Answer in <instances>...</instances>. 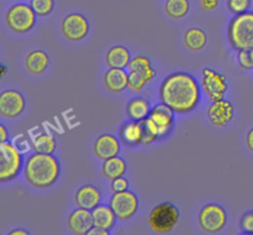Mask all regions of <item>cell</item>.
<instances>
[{"mask_svg": "<svg viewBox=\"0 0 253 235\" xmlns=\"http://www.w3.org/2000/svg\"><path fill=\"white\" fill-rule=\"evenodd\" d=\"M88 234L89 235H108L109 230L104 229V228H100V227H95V225H94V227L89 230Z\"/></svg>", "mask_w": 253, "mask_h": 235, "instance_id": "obj_35", "label": "cell"}, {"mask_svg": "<svg viewBox=\"0 0 253 235\" xmlns=\"http://www.w3.org/2000/svg\"><path fill=\"white\" fill-rule=\"evenodd\" d=\"M130 51L124 46H115L106 53L109 68H125L130 63Z\"/></svg>", "mask_w": 253, "mask_h": 235, "instance_id": "obj_19", "label": "cell"}, {"mask_svg": "<svg viewBox=\"0 0 253 235\" xmlns=\"http://www.w3.org/2000/svg\"><path fill=\"white\" fill-rule=\"evenodd\" d=\"M219 0H202V6L204 10H214L216 7Z\"/></svg>", "mask_w": 253, "mask_h": 235, "instance_id": "obj_34", "label": "cell"}, {"mask_svg": "<svg viewBox=\"0 0 253 235\" xmlns=\"http://www.w3.org/2000/svg\"><path fill=\"white\" fill-rule=\"evenodd\" d=\"M208 116L212 125L225 126L234 118V106L225 99L214 101L208 109Z\"/></svg>", "mask_w": 253, "mask_h": 235, "instance_id": "obj_14", "label": "cell"}, {"mask_svg": "<svg viewBox=\"0 0 253 235\" xmlns=\"http://www.w3.org/2000/svg\"><path fill=\"white\" fill-rule=\"evenodd\" d=\"M91 213H93L94 225L108 230H110L114 227L115 219L118 218L114 213L113 208L108 207V205H98V207L94 208Z\"/></svg>", "mask_w": 253, "mask_h": 235, "instance_id": "obj_20", "label": "cell"}, {"mask_svg": "<svg viewBox=\"0 0 253 235\" xmlns=\"http://www.w3.org/2000/svg\"><path fill=\"white\" fill-rule=\"evenodd\" d=\"M146 83H147V81L142 76H140L136 72H130V74H128V87L131 89H133V91H141L145 87Z\"/></svg>", "mask_w": 253, "mask_h": 235, "instance_id": "obj_30", "label": "cell"}, {"mask_svg": "<svg viewBox=\"0 0 253 235\" xmlns=\"http://www.w3.org/2000/svg\"><path fill=\"white\" fill-rule=\"evenodd\" d=\"M105 87L113 93H120L128 86V76L123 68H110L104 77Z\"/></svg>", "mask_w": 253, "mask_h": 235, "instance_id": "obj_17", "label": "cell"}, {"mask_svg": "<svg viewBox=\"0 0 253 235\" xmlns=\"http://www.w3.org/2000/svg\"><path fill=\"white\" fill-rule=\"evenodd\" d=\"M203 87L205 93L212 101L221 100L227 89L226 77L217 73L211 68H204L203 71Z\"/></svg>", "mask_w": 253, "mask_h": 235, "instance_id": "obj_9", "label": "cell"}, {"mask_svg": "<svg viewBox=\"0 0 253 235\" xmlns=\"http://www.w3.org/2000/svg\"><path fill=\"white\" fill-rule=\"evenodd\" d=\"M0 182L12 181L22 166V156L20 151L10 142H1L0 145Z\"/></svg>", "mask_w": 253, "mask_h": 235, "instance_id": "obj_5", "label": "cell"}, {"mask_svg": "<svg viewBox=\"0 0 253 235\" xmlns=\"http://www.w3.org/2000/svg\"><path fill=\"white\" fill-rule=\"evenodd\" d=\"M110 207L120 220L132 217L138 208V199L135 193L130 190L116 192L110 200Z\"/></svg>", "mask_w": 253, "mask_h": 235, "instance_id": "obj_8", "label": "cell"}, {"mask_svg": "<svg viewBox=\"0 0 253 235\" xmlns=\"http://www.w3.org/2000/svg\"><path fill=\"white\" fill-rule=\"evenodd\" d=\"M127 188H128V181L125 180V178H123V176L113 180V183H111V189L114 190V193L124 192V190H127Z\"/></svg>", "mask_w": 253, "mask_h": 235, "instance_id": "obj_33", "label": "cell"}, {"mask_svg": "<svg viewBox=\"0 0 253 235\" xmlns=\"http://www.w3.org/2000/svg\"><path fill=\"white\" fill-rule=\"evenodd\" d=\"M58 161L52 153L36 152L29 157L25 165V176L30 185L37 188H47L53 185L59 176Z\"/></svg>", "mask_w": 253, "mask_h": 235, "instance_id": "obj_2", "label": "cell"}, {"mask_svg": "<svg viewBox=\"0 0 253 235\" xmlns=\"http://www.w3.org/2000/svg\"><path fill=\"white\" fill-rule=\"evenodd\" d=\"M126 171V163L123 158L114 156V157L105 160L103 165V173L109 180H115V178L124 176Z\"/></svg>", "mask_w": 253, "mask_h": 235, "instance_id": "obj_24", "label": "cell"}, {"mask_svg": "<svg viewBox=\"0 0 253 235\" xmlns=\"http://www.w3.org/2000/svg\"><path fill=\"white\" fill-rule=\"evenodd\" d=\"M89 31V22L83 15L71 14L62 22V32L69 41H79L84 39Z\"/></svg>", "mask_w": 253, "mask_h": 235, "instance_id": "obj_10", "label": "cell"}, {"mask_svg": "<svg viewBox=\"0 0 253 235\" xmlns=\"http://www.w3.org/2000/svg\"><path fill=\"white\" fill-rule=\"evenodd\" d=\"M120 151V142L118 139L110 134H104L99 136L94 145V152L100 160H108V158L118 156Z\"/></svg>", "mask_w": 253, "mask_h": 235, "instance_id": "obj_15", "label": "cell"}, {"mask_svg": "<svg viewBox=\"0 0 253 235\" xmlns=\"http://www.w3.org/2000/svg\"><path fill=\"white\" fill-rule=\"evenodd\" d=\"M184 44L192 51H199L207 45V35L202 29H190L185 32Z\"/></svg>", "mask_w": 253, "mask_h": 235, "instance_id": "obj_25", "label": "cell"}, {"mask_svg": "<svg viewBox=\"0 0 253 235\" xmlns=\"http://www.w3.org/2000/svg\"><path fill=\"white\" fill-rule=\"evenodd\" d=\"M48 56L44 53L43 51H34L31 53L27 54L26 61V68L30 73L40 74L48 67Z\"/></svg>", "mask_w": 253, "mask_h": 235, "instance_id": "obj_21", "label": "cell"}, {"mask_svg": "<svg viewBox=\"0 0 253 235\" xmlns=\"http://www.w3.org/2000/svg\"><path fill=\"white\" fill-rule=\"evenodd\" d=\"M188 11H189L188 0H167L166 2V12L173 19H180L185 16Z\"/></svg>", "mask_w": 253, "mask_h": 235, "instance_id": "obj_27", "label": "cell"}, {"mask_svg": "<svg viewBox=\"0 0 253 235\" xmlns=\"http://www.w3.org/2000/svg\"><path fill=\"white\" fill-rule=\"evenodd\" d=\"M246 143H247V146H249L250 150L253 151V129H251V130H250V133L247 134Z\"/></svg>", "mask_w": 253, "mask_h": 235, "instance_id": "obj_36", "label": "cell"}, {"mask_svg": "<svg viewBox=\"0 0 253 235\" xmlns=\"http://www.w3.org/2000/svg\"><path fill=\"white\" fill-rule=\"evenodd\" d=\"M94 227L93 213L85 208H79L74 210L68 218V228L73 234H88L89 230Z\"/></svg>", "mask_w": 253, "mask_h": 235, "instance_id": "obj_13", "label": "cell"}, {"mask_svg": "<svg viewBox=\"0 0 253 235\" xmlns=\"http://www.w3.org/2000/svg\"><path fill=\"white\" fill-rule=\"evenodd\" d=\"M54 6V0H31V7L40 16L51 14Z\"/></svg>", "mask_w": 253, "mask_h": 235, "instance_id": "obj_28", "label": "cell"}, {"mask_svg": "<svg viewBox=\"0 0 253 235\" xmlns=\"http://www.w3.org/2000/svg\"><path fill=\"white\" fill-rule=\"evenodd\" d=\"M11 235H27V232H25V230H21V229H17V230H14V232L10 233Z\"/></svg>", "mask_w": 253, "mask_h": 235, "instance_id": "obj_38", "label": "cell"}, {"mask_svg": "<svg viewBox=\"0 0 253 235\" xmlns=\"http://www.w3.org/2000/svg\"><path fill=\"white\" fill-rule=\"evenodd\" d=\"M150 225L158 234L169 233L179 220V210L170 203H161L150 214Z\"/></svg>", "mask_w": 253, "mask_h": 235, "instance_id": "obj_4", "label": "cell"}, {"mask_svg": "<svg viewBox=\"0 0 253 235\" xmlns=\"http://www.w3.org/2000/svg\"><path fill=\"white\" fill-rule=\"evenodd\" d=\"M241 228L247 234H253V212H249L242 217Z\"/></svg>", "mask_w": 253, "mask_h": 235, "instance_id": "obj_32", "label": "cell"}, {"mask_svg": "<svg viewBox=\"0 0 253 235\" xmlns=\"http://www.w3.org/2000/svg\"><path fill=\"white\" fill-rule=\"evenodd\" d=\"M4 74H5V67L1 66V77L4 76Z\"/></svg>", "mask_w": 253, "mask_h": 235, "instance_id": "obj_39", "label": "cell"}, {"mask_svg": "<svg viewBox=\"0 0 253 235\" xmlns=\"http://www.w3.org/2000/svg\"><path fill=\"white\" fill-rule=\"evenodd\" d=\"M36 15L31 5L20 2L9 9L6 14V24L11 31L25 34L34 27L36 22Z\"/></svg>", "mask_w": 253, "mask_h": 235, "instance_id": "obj_6", "label": "cell"}, {"mask_svg": "<svg viewBox=\"0 0 253 235\" xmlns=\"http://www.w3.org/2000/svg\"><path fill=\"white\" fill-rule=\"evenodd\" d=\"M160 98L175 113H190L197 108L200 99L197 79L184 72L170 74L161 84Z\"/></svg>", "mask_w": 253, "mask_h": 235, "instance_id": "obj_1", "label": "cell"}, {"mask_svg": "<svg viewBox=\"0 0 253 235\" xmlns=\"http://www.w3.org/2000/svg\"><path fill=\"white\" fill-rule=\"evenodd\" d=\"M128 69H130V72H136L140 76H142L147 82L152 81L156 74L155 69L151 66L150 59L145 56H137L131 59L130 63H128Z\"/></svg>", "mask_w": 253, "mask_h": 235, "instance_id": "obj_23", "label": "cell"}, {"mask_svg": "<svg viewBox=\"0 0 253 235\" xmlns=\"http://www.w3.org/2000/svg\"><path fill=\"white\" fill-rule=\"evenodd\" d=\"M0 134H1V142H6L7 140V133L4 125H0Z\"/></svg>", "mask_w": 253, "mask_h": 235, "instance_id": "obj_37", "label": "cell"}, {"mask_svg": "<svg viewBox=\"0 0 253 235\" xmlns=\"http://www.w3.org/2000/svg\"><path fill=\"white\" fill-rule=\"evenodd\" d=\"M148 118L152 120L160 133V139H163L169 134L173 125V109L166 104L156 105L148 114Z\"/></svg>", "mask_w": 253, "mask_h": 235, "instance_id": "obj_12", "label": "cell"}, {"mask_svg": "<svg viewBox=\"0 0 253 235\" xmlns=\"http://www.w3.org/2000/svg\"><path fill=\"white\" fill-rule=\"evenodd\" d=\"M250 5H251V0H227V7L235 15L246 12Z\"/></svg>", "mask_w": 253, "mask_h": 235, "instance_id": "obj_29", "label": "cell"}, {"mask_svg": "<svg viewBox=\"0 0 253 235\" xmlns=\"http://www.w3.org/2000/svg\"><path fill=\"white\" fill-rule=\"evenodd\" d=\"M121 141L126 143V145H138L142 143L143 139V126L141 121H131V123L125 124L121 128L120 131Z\"/></svg>", "mask_w": 253, "mask_h": 235, "instance_id": "obj_18", "label": "cell"}, {"mask_svg": "<svg viewBox=\"0 0 253 235\" xmlns=\"http://www.w3.org/2000/svg\"><path fill=\"white\" fill-rule=\"evenodd\" d=\"M239 61L242 68H253V49H242V51H239Z\"/></svg>", "mask_w": 253, "mask_h": 235, "instance_id": "obj_31", "label": "cell"}, {"mask_svg": "<svg viewBox=\"0 0 253 235\" xmlns=\"http://www.w3.org/2000/svg\"><path fill=\"white\" fill-rule=\"evenodd\" d=\"M226 212L219 204H208L200 210L199 224L207 233H217L226 224Z\"/></svg>", "mask_w": 253, "mask_h": 235, "instance_id": "obj_7", "label": "cell"}, {"mask_svg": "<svg viewBox=\"0 0 253 235\" xmlns=\"http://www.w3.org/2000/svg\"><path fill=\"white\" fill-rule=\"evenodd\" d=\"M32 147L39 153H52L56 150V140L48 134H40L32 140Z\"/></svg>", "mask_w": 253, "mask_h": 235, "instance_id": "obj_26", "label": "cell"}, {"mask_svg": "<svg viewBox=\"0 0 253 235\" xmlns=\"http://www.w3.org/2000/svg\"><path fill=\"white\" fill-rule=\"evenodd\" d=\"M25 109V99L16 91H5L0 94V114L6 118H15Z\"/></svg>", "mask_w": 253, "mask_h": 235, "instance_id": "obj_11", "label": "cell"}, {"mask_svg": "<svg viewBox=\"0 0 253 235\" xmlns=\"http://www.w3.org/2000/svg\"><path fill=\"white\" fill-rule=\"evenodd\" d=\"M229 41L237 51L253 49V12H242L231 20L227 30Z\"/></svg>", "mask_w": 253, "mask_h": 235, "instance_id": "obj_3", "label": "cell"}, {"mask_svg": "<svg viewBox=\"0 0 253 235\" xmlns=\"http://www.w3.org/2000/svg\"><path fill=\"white\" fill-rule=\"evenodd\" d=\"M101 200V194L99 189L94 186H84L79 188L76 194V203L79 208L93 210L98 207Z\"/></svg>", "mask_w": 253, "mask_h": 235, "instance_id": "obj_16", "label": "cell"}, {"mask_svg": "<svg viewBox=\"0 0 253 235\" xmlns=\"http://www.w3.org/2000/svg\"><path fill=\"white\" fill-rule=\"evenodd\" d=\"M150 104L145 98H135L128 103L126 113L131 120L141 121L150 114Z\"/></svg>", "mask_w": 253, "mask_h": 235, "instance_id": "obj_22", "label": "cell"}]
</instances>
